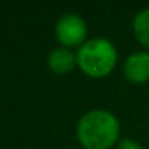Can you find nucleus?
Wrapping results in <instances>:
<instances>
[{"mask_svg":"<svg viewBox=\"0 0 149 149\" xmlns=\"http://www.w3.org/2000/svg\"><path fill=\"white\" fill-rule=\"evenodd\" d=\"M75 136L85 149H111L120 139V122L107 109H90L79 119Z\"/></svg>","mask_w":149,"mask_h":149,"instance_id":"obj_1","label":"nucleus"},{"mask_svg":"<svg viewBox=\"0 0 149 149\" xmlns=\"http://www.w3.org/2000/svg\"><path fill=\"white\" fill-rule=\"evenodd\" d=\"M77 66L84 74L93 79H103L114 71L119 59L114 42L106 37L88 39L77 52Z\"/></svg>","mask_w":149,"mask_h":149,"instance_id":"obj_2","label":"nucleus"},{"mask_svg":"<svg viewBox=\"0 0 149 149\" xmlns=\"http://www.w3.org/2000/svg\"><path fill=\"white\" fill-rule=\"evenodd\" d=\"M88 27L85 19L77 13H68L61 15L56 21L55 26V36L56 40L61 43V47L66 48H74V47H82L87 42Z\"/></svg>","mask_w":149,"mask_h":149,"instance_id":"obj_3","label":"nucleus"},{"mask_svg":"<svg viewBox=\"0 0 149 149\" xmlns=\"http://www.w3.org/2000/svg\"><path fill=\"white\" fill-rule=\"evenodd\" d=\"M123 75L128 82L133 84H144L149 80V52L138 50L130 53L125 58L122 66Z\"/></svg>","mask_w":149,"mask_h":149,"instance_id":"obj_4","label":"nucleus"},{"mask_svg":"<svg viewBox=\"0 0 149 149\" xmlns=\"http://www.w3.org/2000/svg\"><path fill=\"white\" fill-rule=\"evenodd\" d=\"M47 63L53 72L66 74L77 66V53L72 52L71 48H66V47H58V48L50 52Z\"/></svg>","mask_w":149,"mask_h":149,"instance_id":"obj_5","label":"nucleus"},{"mask_svg":"<svg viewBox=\"0 0 149 149\" xmlns=\"http://www.w3.org/2000/svg\"><path fill=\"white\" fill-rule=\"evenodd\" d=\"M132 29L138 42L149 52V7L141 8L133 18Z\"/></svg>","mask_w":149,"mask_h":149,"instance_id":"obj_6","label":"nucleus"},{"mask_svg":"<svg viewBox=\"0 0 149 149\" xmlns=\"http://www.w3.org/2000/svg\"><path fill=\"white\" fill-rule=\"evenodd\" d=\"M114 149H144L141 146V143H138L136 139L133 138H120L117 141V144L114 146Z\"/></svg>","mask_w":149,"mask_h":149,"instance_id":"obj_7","label":"nucleus"}]
</instances>
